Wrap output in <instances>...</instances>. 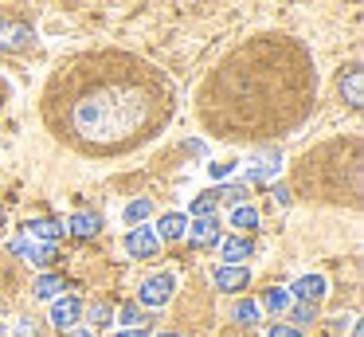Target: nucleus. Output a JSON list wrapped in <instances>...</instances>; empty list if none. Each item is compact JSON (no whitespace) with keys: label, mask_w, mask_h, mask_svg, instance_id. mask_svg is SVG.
I'll use <instances>...</instances> for the list:
<instances>
[{"label":"nucleus","mask_w":364,"mask_h":337,"mask_svg":"<svg viewBox=\"0 0 364 337\" xmlns=\"http://www.w3.org/2000/svg\"><path fill=\"white\" fill-rule=\"evenodd\" d=\"M82 318H87V326H90V329H106V326H114V306L98 298V302L82 306Z\"/></svg>","instance_id":"a211bd4d"},{"label":"nucleus","mask_w":364,"mask_h":337,"mask_svg":"<svg viewBox=\"0 0 364 337\" xmlns=\"http://www.w3.org/2000/svg\"><path fill=\"white\" fill-rule=\"evenodd\" d=\"M267 337H301V329H294L290 321H278V326L267 329Z\"/></svg>","instance_id":"cd10ccee"},{"label":"nucleus","mask_w":364,"mask_h":337,"mask_svg":"<svg viewBox=\"0 0 364 337\" xmlns=\"http://www.w3.org/2000/svg\"><path fill=\"white\" fill-rule=\"evenodd\" d=\"M317 102V67L301 39L262 31L231 47L200 83L196 110L215 138H274L306 122Z\"/></svg>","instance_id":"f03ea898"},{"label":"nucleus","mask_w":364,"mask_h":337,"mask_svg":"<svg viewBox=\"0 0 364 337\" xmlns=\"http://www.w3.org/2000/svg\"><path fill=\"white\" fill-rule=\"evenodd\" d=\"M231 227H235V232H255V227H259V208H255V204L231 208Z\"/></svg>","instance_id":"4be33fe9"},{"label":"nucleus","mask_w":364,"mask_h":337,"mask_svg":"<svg viewBox=\"0 0 364 337\" xmlns=\"http://www.w3.org/2000/svg\"><path fill=\"white\" fill-rule=\"evenodd\" d=\"M212 282L220 290H228V294H235V290H247L251 286V266H215L212 271Z\"/></svg>","instance_id":"f8f14e48"},{"label":"nucleus","mask_w":364,"mask_h":337,"mask_svg":"<svg viewBox=\"0 0 364 337\" xmlns=\"http://www.w3.org/2000/svg\"><path fill=\"white\" fill-rule=\"evenodd\" d=\"M79 321H82V302L75 294H59L55 302H51V326H55L59 333L75 329Z\"/></svg>","instance_id":"1a4fd4ad"},{"label":"nucleus","mask_w":364,"mask_h":337,"mask_svg":"<svg viewBox=\"0 0 364 337\" xmlns=\"http://www.w3.org/2000/svg\"><path fill=\"white\" fill-rule=\"evenodd\" d=\"M36 43V28L12 16H0V51H28Z\"/></svg>","instance_id":"20e7f679"},{"label":"nucleus","mask_w":364,"mask_h":337,"mask_svg":"<svg viewBox=\"0 0 364 337\" xmlns=\"http://www.w3.org/2000/svg\"><path fill=\"white\" fill-rule=\"evenodd\" d=\"M157 337H184V333H157Z\"/></svg>","instance_id":"72a5a7b5"},{"label":"nucleus","mask_w":364,"mask_h":337,"mask_svg":"<svg viewBox=\"0 0 364 337\" xmlns=\"http://www.w3.org/2000/svg\"><path fill=\"white\" fill-rule=\"evenodd\" d=\"M0 224H4V208H0Z\"/></svg>","instance_id":"f704fd0d"},{"label":"nucleus","mask_w":364,"mask_h":337,"mask_svg":"<svg viewBox=\"0 0 364 337\" xmlns=\"http://www.w3.org/2000/svg\"><path fill=\"white\" fill-rule=\"evenodd\" d=\"M20 235H28V239H36V243H55L59 235H63V219H28L24 224V232Z\"/></svg>","instance_id":"2eb2a0df"},{"label":"nucleus","mask_w":364,"mask_h":337,"mask_svg":"<svg viewBox=\"0 0 364 337\" xmlns=\"http://www.w3.org/2000/svg\"><path fill=\"white\" fill-rule=\"evenodd\" d=\"M63 232H71L75 239H95V235L102 232V216H98V212H75Z\"/></svg>","instance_id":"ddd939ff"},{"label":"nucleus","mask_w":364,"mask_h":337,"mask_svg":"<svg viewBox=\"0 0 364 337\" xmlns=\"http://www.w3.org/2000/svg\"><path fill=\"white\" fill-rule=\"evenodd\" d=\"M176 90L168 75L126 47L75 51L43 86V122L82 157H122L168 125Z\"/></svg>","instance_id":"f257e3e1"},{"label":"nucleus","mask_w":364,"mask_h":337,"mask_svg":"<svg viewBox=\"0 0 364 337\" xmlns=\"http://www.w3.org/2000/svg\"><path fill=\"white\" fill-rule=\"evenodd\" d=\"M9 251L16 259H24V263L40 266V271H43V266H51V263H55V255H59L55 243H36V239H28V235H16V239L9 243Z\"/></svg>","instance_id":"39448f33"},{"label":"nucleus","mask_w":364,"mask_h":337,"mask_svg":"<svg viewBox=\"0 0 364 337\" xmlns=\"http://www.w3.org/2000/svg\"><path fill=\"white\" fill-rule=\"evenodd\" d=\"M126 255L129 259H157L161 255V239L153 227H129L126 232Z\"/></svg>","instance_id":"6e6552de"},{"label":"nucleus","mask_w":364,"mask_h":337,"mask_svg":"<svg viewBox=\"0 0 364 337\" xmlns=\"http://www.w3.org/2000/svg\"><path fill=\"white\" fill-rule=\"evenodd\" d=\"M270 196H274V204H278V208H290V200H294V196H290V188H286V185H270Z\"/></svg>","instance_id":"c85d7f7f"},{"label":"nucleus","mask_w":364,"mask_h":337,"mask_svg":"<svg viewBox=\"0 0 364 337\" xmlns=\"http://www.w3.org/2000/svg\"><path fill=\"white\" fill-rule=\"evenodd\" d=\"M231 169H235L231 161H215V165H208V177H212V180H228Z\"/></svg>","instance_id":"bb28decb"},{"label":"nucleus","mask_w":364,"mask_h":337,"mask_svg":"<svg viewBox=\"0 0 364 337\" xmlns=\"http://www.w3.org/2000/svg\"><path fill=\"white\" fill-rule=\"evenodd\" d=\"M259 302H251V298H235L231 302V321L235 326H259Z\"/></svg>","instance_id":"aec40b11"},{"label":"nucleus","mask_w":364,"mask_h":337,"mask_svg":"<svg viewBox=\"0 0 364 337\" xmlns=\"http://www.w3.org/2000/svg\"><path fill=\"white\" fill-rule=\"evenodd\" d=\"M325 294H329V279H325V274H301V279H294V286H290V298H294V302H314V306H321Z\"/></svg>","instance_id":"9d476101"},{"label":"nucleus","mask_w":364,"mask_h":337,"mask_svg":"<svg viewBox=\"0 0 364 337\" xmlns=\"http://www.w3.org/2000/svg\"><path fill=\"white\" fill-rule=\"evenodd\" d=\"M149 216H153V200H149V196H137V200H129L126 208H122V224H129V227H141Z\"/></svg>","instance_id":"f3484780"},{"label":"nucleus","mask_w":364,"mask_h":337,"mask_svg":"<svg viewBox=\"0 0 364 337\" xmlns=\"http://www.w3.org/2000/svg\"><path fill=\"white\" fill-rule=\"evenodd\" d=\"M173 294H176V274L157 271V274H149V279H141V286H137V306H141V310H165V306L173 302Z\"/></svg>","instance_id":"7ed1b4c3"},{"label":"nucleus","mask_w":364,"mask_h":337,"mask_svg":"<svg viewBox=\"0 0 364 337\" xmlns=\"http://www.w3.org/2000/svg\"><path fill=\"white\" fill-rule=\"evenodd\" d=\"M184 239L192 243L196 251H208V247H220V216H200V219H188V232Z\"/></svg>","instance_id":"423d86ee"},{"label":"nucleus","mask_w":364,"mask_h":337,"mask_svg":"<svg viewBox=\"0 0 364 337\" xmlns=\"http://www.w3.org/2000/svg\"><path fill=\"white\" fill-rule=\"evenodd\" d=\"M220 259H223V266H247V259H255V243L247 235H223Z\"/></svg>","instance_id":"9b49d317"},{"label":"nucleus","mask_w":364,"mask_h":337,"mask_svg":"<svg viewBox=\"0 0 364 337\" xmlns=\"http://www.w3.org/2000/svg\"><path fill=\"white\" fill-rule=\"evenodd\" d=\"M286 313H290V326L294 329H306V326H314V321H317V306L314 302H290V310H286Z\"/></svg>","instance_id":"393cba45"},{"label":"nucleus","mask_w":364,"mask_h":337,"mask_svg":"<svg viewBox=\"0 0 364 337\" xmlns=\"http://www.w3.org/2000/svg\"><path fill=\"white\" fill-rule=\"evenodd\" d=\"M220 204L228 208H239V204H251V185H220Z\"/></svg>","instance_id":"b1692460"},{"label":"nucleus","mask_w":364,"mask_h":337,"mask_svg":"<svg viewBox=\"0 0 364 337\" xmlns=\"http://www.w3.org/2000/svg\"><path fill=\"white\" fill-rule=\"evenodd\" d=\"M118 337H149V329H122Z\"/></svg>","instance_id":"2f4dec72"},{"label":"nucleus","mask_w":364,"mask_h":337,"mask_svg":"<svg viewBox=\"0 0 364 337\" xmlns=\"http://www.w3.org/2000/svg\"><path fill=\"white\" fill-rule=\"evenodd\" d=\"M40 302H55L59 294H63V279L59 274H51V271H43L40 279H36V290H32Z\"/></svg>","instance_id":"412c9836"},{"label":"nucleus","mask_w":364,"mask_h":337,"mask_svg":"<svg viewBox=\"0 0 364 337\" xmlns=\"http://www.w3.org/2000/svg\"><path fill=\"white\" fill-rule=\"evenodd\" d=\"M16 337H36V326H32V318H20V326H16Z\"/></svg>","instance_id":"c756f323"},{"label":"nucleus","mask_w":364,"mask_h":337,"mask_svg":"<svg viewBox=\"0 0 364 337\" xmlns=\"http://www.w3.org/2000/svg\"><path fill=\"white\" fill-rule=\"evenodd\" d=\"M63 337H95V329H79V326H75V329H67Z\"/></svg>","instance_id":"7c9ffc66"},{"label":"nucleus","mask_w":364,"mask_h":337,"mask_svg":"<svg viewBox=\"0 0 364 337\" xmlns=\"http://www.w3.org/2000/svg\"><path fill=\"white\" fill-rule=\"evenodd\" d=\"M278 172H282V149H259L247 165V185H262Z\"/></svg>","instance_id":"0eeeda50"},{"label":"nucleus","mask_w":364,"mask_h":337,"mask_svg":"<svg viewBox=\"0 0 364 337\" xmlns=\"http://www.w3.org/2000/svg\"><path fill=\"white\" fill-rule=\"evenodd\" d=\"M290 290H282V286H270V290H262V306L259 310H270V313H286L290 310Z\"/></svg>","instance_id":"5701e85b"},{"label":"nucleus","mask_w":364,"mask_h":337,"mask_svg":"<svg viewBox=\"0 0 364 337\" xmlns=\"http://www.w3.org/2000/svg\"><path fill=\"white\" fill-rule=\"evenodd\" d=\"M157 239L161 243H173V239H184V232H188V216L184 212H165V216L157 219Z\"/></svg>","instance_id":"4468645a"},{"label":"nucleus","mask_w":364,"mask_h":337,"mask_svg":"<svg viewBox=\"0 0 364 337\" xmlns=\"http://www.w3.org/2000/svg\"><path fill=\"white\" fill-rule=\"evenodd\" d=\"M0 313H4V298H0Z\"/></svg>","instance_id":"c9c22d12"},{"label":"nucleus","mask_w":364,"mask_h":337,"mask_svg":"<svg viewBox=\"0 0 364 337\" xmlns=\"http://www.w3.org/2000/svg\"><path fill=\"white\" fill-rule=\"evenodd\" d=\"M114 321H118L122 329H141L145 313H141V306H137V302H129V306H122V310L114 313Z\"/></svg>","instance_id":"a878e982"},{"label":"nucleus","mask_w":364,"mask_h":337,"mask_svg":"<svg viewBox=\"0 0 364 337\" xmlns=\"http://www.w3.org/2000/svg\"><path fill=\"white\" fill-rule=\"evenodd\" d=\"M0 337H9V326H4V321H0Z\"/></svg>","instance_id":"473e14b6"},{"label":"nucleus","mask_w":364,"mask_h":337,"mask_svg":"<svg viewBox=\"0 0 364 337\" xmlns=\"http://www.w3.org/2000/svg\"><path fill=\"white\" fill-rule=\"evenodd\" d=\"M215 212H220V196L208 188V192H196V196H192V204H188V212H184V216H188V219H200V216H215Z\"/></svg>","instance_id":"6ab92c4d"},{"label":"nucleus","mask_w":364,"mask_h":337,"mask_svg":"<svg viewBox=\"0 0 364 337\" xmlns=\"http://www.w3.org/2000/svg\"><path fill=\"white\" fill-rule=\"evenodd\" d=\"M341 94H345V102L353 110L364 106V71L360 67H348L345 75H341Z\"/></svg>","instance_id":"dca6fc26"}]
</instances>
